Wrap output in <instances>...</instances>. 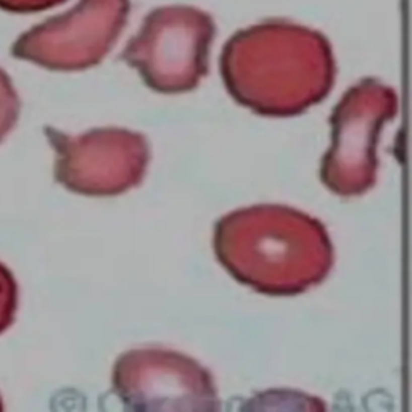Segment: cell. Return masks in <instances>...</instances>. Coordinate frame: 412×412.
Listing matches in <instances>:
<instances>
[{
    "label": "cell",
    "mask_w": 412,
    "mask_h": 412,
    "mask_svg": "<svg viewBox=\"0 0 412 412\" xmlns=\"http://www.w3.org/2000/svg\"><path fill=\"white\" fill-rule=\"evenodd\" d=\"M235 100L264 116H295L328 95L335 82L332 45L319 31L272 20L238 31L221 55Z\"/></svg>",
    "instance_id": "6da1fadb"
},
{
    "label": "cell",
    "mask_w": 412,
    "mask_h": 412,
    "mask_svg": "<svg viewBox=\"0 0 412 412\" xmlns=\"http://www.w3.org/2000/svg\"><path fill=\"white\" fill-rule=\"evenodd\" d=\"M214 251L238 282L274 296L320 284L333 266V246L316 218L282 204H258L221 218Z\"/></svg>",
    "instance_id": "7a4b0ae2"
},
{
    "label": "cell",
    "mask_w": 412,
    "mask_h": 412,
    "mask_svg": "<svg viewBox=\"0 0 412 412\" xmlns=\"http://www.w3.org/2000/svg\"><path fill=\"white\" fill-rule=\"evenodd\" d=\"M213 18L195 7L169 5L150 12L129 40L122 60L161 94L193 90L208 73Z\"/></svg>",
    "instance_id": "3957f363"
},
{
    "label": "cell",
    "mask_w": 412,
    "mask_h": 412,
    "mask_svg": "<svg viewBox=\"0 0 412 412\" xmlns=\"http://www.w3.org/2000/svg\"><path fill=\"white\" fill-rule=\"evenodd\" d=\"M396 113V92L372 78L362 79L341 97L330 118L332 147L320 168L328 190L358 196L375 184L378 135Z\"/></svg>",
    "instance_id": "277c9868"
},
{
    "label": "cell",
    "mask_w": 412,
    "mask_h": 412,
    "mask_svg": "<svg viewBox=\"0 0 412 412\" xmlns=\"http://www.w3.org/2000/svg\"><path fill=\"white\" fill-rule=\"evenodd\" d=\"M53 147L55 179L68 190L90 196H111L137 187L145 177L150 147L147 139L127 129H92L70 135L47 127Z\"/></svg>",
    "instance_id": "5b68a950"
},
{
    "label": "cell",
    "mask_w": 412,
    "mask_h": 412,
    "mask_svg": "<svg viewBox=\"0 0 412 412\" xmlns=\"http://www.w3.org/2000/svg\"><path fill=\"white\" fill-rule=\"evenodd\" d=\"M129 10V0H79L70 12L21 34L12 53L53 71L92 68L121 36Z\"/></svg>",
    "instance_id": "8992f818"
},
{
    "label": "cell",
    "mask_w": 412,
    "mask_h": 412,
    "mask_svg": "<svg viewBox=\"0 0 412 412\" xmlns=\"http://www.w3.org/2000/svg\"><path fill=\"white\" fill-rule=\"evenodd\" d=\"M113 390L132 410H218L214 378L195 359L163 348H137L118 358Z\"/></svg>",
    "instance_id": "52a82bcc"
},
{
    "label": "cell",
    "mask_w": 412,
    "mask_h": 412,
    "mask_svg": "<svg viewBox=\"0 0 412 412\" xmlns=\"http://www.w3.org/2000/svg\"><path fill=\"white\" fill-rule=\"evenodd\" d=\"M20 116V98L8 74L0 68V142L13 129Z\"/></svg>",
    "instance_id": "ba28073f"
},
{
    "label": "cell",
    "mask_w": 412,
    "mask_h": 412,
    "mask_svg": "<svg viewBox=\"0 0 412 412\" xmlns=\"http://www.w3.org/2000/svg\"><path fill=\"white\" fill-rule=\"evenodd\" d=\"M18 308V287L15 277L0 262V333L12 325Z\"/></svg>",
    "instance_id": "9c48e42d"
},
{
    "label": "cell",
    "mask_w": 412,
    "mask_h": 412,
    "mask_svg": "<svg viewBox=\"0 0 412 412\" xmlns=\"http://www.w3.org/2000/svg\"><path fill=\"white\" fill-rule=\"evenodd\" d=\"M61 2L64 0H0V8L13 13H32L48 10Z\"/></svg>",
    "instance_id": "30bf717a"
},
{
    "label": "cell",
    "mask_w": 412,
    "mask_h": 412,
    "mask_svg": "<svg viewBox=\"0 0 412 412\" xmlns=\"http://www.w3.org/2000/svg\"><path fill=\"white\" fill-rule=\"evenodd\" d=\"M2 409H4V404H2V399H0V410H2Z\"/></svg>",
    "instance_id": "8fae6325"
}]
</instances>
